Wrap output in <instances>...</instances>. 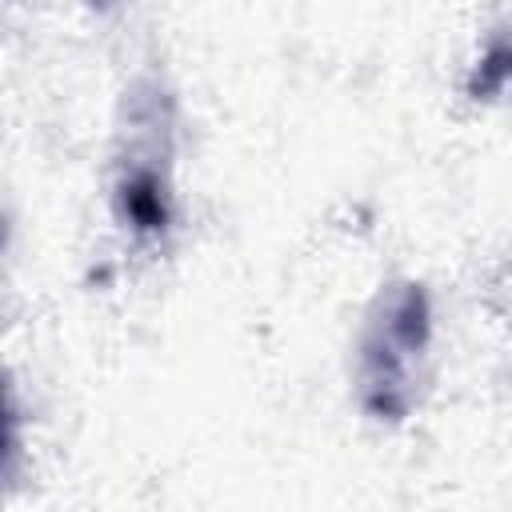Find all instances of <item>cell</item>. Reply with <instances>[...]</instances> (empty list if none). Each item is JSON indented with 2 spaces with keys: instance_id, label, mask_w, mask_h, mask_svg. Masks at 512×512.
<instances>
[{
  "instance_id": "cell-1",
  "label": "cell",
  "mask_w": 512,
  "mask_h": 512,
  "mask_svg": "<svg viewBox=\"0 0 512 512\" xmlns=\"http://www.w3.org/2000/svg\"><path fill=\"white\" fill-rule=\"evenodd\" d=\"M428 344V300L416 284L392 288L380 300V312L364 336L360 384L364 404L376 416H404L412 400V368Z\"/></svg>"
},
{
  "instance_id": "cell-2",
  "label": "cell",
  "mask_w": 512,
  "mask_h": 512,
  "mask_svg": "<svg viewBox=\"0 0 512 512\" xmlns=\"http://www.w3.org/2000/svg\"><path fill=\"white\" fill-rule=\"evenodd\" d=\"M120 212L136 232H160L168 224V192L160 184V172L132 164L120 180Z\"/></svg>"
},
{
  "instance_id": "cell-3",
  "label": "cell",
  "mask_w": 512,
  "mask_h": 512,
  "mask_svg": "<svg viewBox=\"0 0 512 512\" xmlns=\"http://www.w3.org/2000/svg\"><path fill=\"white\" fill-rule=\"evenodd\" d=\"M8 448H12V408H8V392L0 384V468H4Z\"/></svg>"
},
{
  "instance_id": "cell-4",
  "label": "cell",
  "mask_w": 512,
  "mask_h": 512,
  "mask_svg": "<svg viewBox=\"0 0 512 512\" xmlns=\"http://www.w3.org/2000/svg\"><path fill=\"white\" fill-rule=\"evenodd\" d=\"M100 4H104V0H100Z\"/></svg>"
}]
</instances>
